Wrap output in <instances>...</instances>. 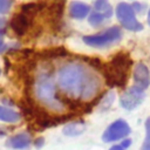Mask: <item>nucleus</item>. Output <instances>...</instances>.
Returning <instances> with one entry per match:
<instances>
[{
	"label": "nucleus",
	"mask_w": 150,
	"mask_h": 150,
	"mask_svg": "<svg viewBox=\"0 0 150 150\" xmlns=\"http://www.w3.org/2000/svg\"><path fill=\"white\" fill-rule=\"evenodd\" d=\"M84 123L83 122H80V121H76V122H71V123H68L64 125L63 128V134L67 135V136H79L81 135L83 131H84Z\"/></svg>",
	"instance_id": "obj_12"
},
{
	"label": "nucleus",
	"mask_w": 150,
	"mask_h": 150,
	"mask_svg": "<svg viewBox=\"0 0 150 150\" xmlns=\"http://www.w3.org/2000/svg\"><path fill=\"white\" fill-rule=\"evenodd\" d=\"M144 100V90L132 86L128 88L120 97V103L121 105L127 109V110H132L136 107H138Z\"/></svg>",
	"instance_id": "obj_7"
},
{
	"label": "nucleus",
	"mask_w": 150,
	"mask_h": 150,
	"mask_svg": "<svg viewBox=\"0 0 150 150\" xmlns=\"http://www.w3.org/2000/svg\"><path fill=\"white\" fill-rule=\"evenodd\" d=\"M32 91L34 98L45 108L55 112L66 110V103L57 93L55 77L50 70L42 69L36 74L32 83Z\"/></svg>",
	"instance_id": "obj_2"
},
{
	"label": "nucleus",
	"mask_w": 150,
	"mask_h": 150,
	"mask_svg": "<svg viewBox=\"0 0 150 150\" xmlns=\"http://www.w3.org/2000/svg\"><path fill=\"white\" fill-rule=\"evenodd\" d=\"M141 150H150V117L145 121V138Z\"/></svg>",
	"instance_id": "obj_15"
},
{
	"label": "nucleus",
	"mask_w": 150,
	"mask_h": 150,
	"mask_svg": "<svg viewBox=\"0 0 150 150\" xmlns=\"http://www.w3.org/2000/svg\"><path fill=\"white\" fill-rule=\"evenodd\" d=\"M109 150H124V148H123L121 144H115V145H112Z\"/></svg>",
	"instance_id": "obj_20"
},
{
	"label": "nucleus",
	"mask_w": 150,
	"mask_h": 150,
	"mask_svg": "<svg viewBox=\"0 0 150 150\" xmlns=\"http://www.w3.org/2000/svg\"><path fill=\"white\" fill-rule=\"evenodd\" d=\"M5 26L2 23H0V53H4L5 50H8V46L5 43Z\"/></svg>",
	"instance_id": "obj_16"
},
{
	"label": "nucleus",
	"mask_w": 150,
	"mask_h": 150,
	"mask_svg": "<svg viewBox=\"0 0 150 150\" xmlns=\"http://www.w3.org/2000/svg\"><path fill=\"white\" fill-rule=\"evenodd\" d=\"M91 12V8L88 4L82 1H71L68 7V13L71 19L75 20H82L86 19L89 13Z\"/></svg>",
	"instance_id": "obj_9"
},
{
	"label": "nucleus",
	"mask_w": 150,
	"mask_h": 150,
	"mask_svg": "<svg viewBox=\"0 0 150 150\" xmlns=\"http://www.w3.org/2000/svg\"><path fill=\"white\" fill-rule=\"evenodd\" d=\"M148 23L150 26V8H149V12H148Z\"/></svg>",
	"instance_id": "obj_21"
},
{
	"label": "nucleus",
	"mask_w": 150,
	"mask_h": 150,
	"mask_svg": "<svg viewBox=\"0 0 150 150\" xmlns=\"http://www.w3.org/2000/svg\"><path fill=\"white\" fill-rule=\"evenodd\" d=\"M2 22H4V21H2V20H1V19H0V23H2Z\"/></svg>",
	"instance_id": "obj_22"
},
{
	"label": "nucleus",
	"mask_w": 150,
	"mask_h": 150,
	"mask_svg": "<svg viewBox=\"0 0 150 150\" xmlns=\"http://www.w3.org/2000/svg\"><path fill=\"white\" fill-rule=\"evenodd\" d=\"M121 145L124 148V149H127V148H129L130 145H131V139L130 138H123L122 139V142H121Z\"/></svg>",
	"instance_id": "obj_19"
},
{
	"label": "nucleus",
	"mask_w": 150,
	"mask_h": 150,
	"mask_svg": "<svg viewBox=\"0 0 150 150\" xmlns=\"http://www.w3.org/2000/svg\"><path fill=\"white\" fill-rule=\"evenodd\" d=\"M57 89L69 100L89 102L94 100L102 88V81L95 70L81 61L62 63L55 75Z\"/></svg>",
	"instance_id": "obj_1"
},
{
	"label": "nucleus",
	"mask_w": 150,
	"mask_h": 150,
	"mask_svg": "<svg viewBox=\"0 0 150 150\" xmlns=\"http://www.w3.org/2000/svg\"><path fill=\"white\" fill-rule=\"evenodd\" d=\"M0 75H1V69H0Z\"/></svg>",
	"instance_id": "obj_23"
},
{
	"label": "nucleus",
	"mask_w": 150,
	"mask_h": 150,
	"mask_svg": "<svg viewBox=\"0 0 150 150\" xmlns=\"http://www.w3.org/2000/svg\"><path fill=\"white\" fill-rule=\"evenodd\" d=\"M12 7V0H0V14H6Z\"/></svg>",
	"instance_id": "obj_17"
},
{
	"label": "nucleus",
	"mask_w": 150,
	"mask_h": 150,
	"mask_svg": "<svg viewBox=\"0 0 150 150\" xmlns=\"http://www.w3.org/2000/svg\"><path fill=\"white\" fill-rule=\"evenodd\" d=\"M134 82L135 86L141 89H146L150 84V71L146 64L137 63L134 69Z\"/></svg>",
	"instance_id": "obj_8"
},
{
	"label": "nucleus",
	"mask_w": 150,
	"mask_h": 150,
	"mask_svg": "<svg viewBox=\"0 0 150 150\" xmlns=\"http://www.w3.org/2000/svg\"><path fill=\"white\" fill-rule=\"evenodd\" d=\"M107 20H108V19H107L104 15H102L101 13H98V12H96V11H91V12L89 13V15H88V22H89V25L93 26V27H100V26H102Z\"/></svg>",
	"instance_id": "obj_14"
},
{
	"label": "nucleus",
	"mask_w": 150,
	"mask_h": 150,
	"mask_svg": "<svg viewBox=\"0 0 150 150\" xmlns=\"http://www.w3.org/2000/svg\"><path fill=\"white\" fill-rule=\"evenodd\" d=\"M43 144H45V138H43V137H38V138L34 141V145H35V148H38V149L42 148Z\"/></svg>",
	"instance_id": "obj_18"
},
{
	"label": "nucleus",
	"mask_w": 150,
	"mask_h": 150,
	"mask_svg": "<svg viewBox=\"0 0 150 150\" xmlns=\"http://www.w3.org/2000/svg\"><path fill=\"white\" fill-rule=\"evenodd\" d=\"M32 143V137L28 132H20L12 137H9L6 141V145L11 149L15 150H23L27 149Z\"/></svg>",
	"instance_id": "obj_10"
},
{
	"label": "nucleus",
	"mask_w": 150,
	"mask_h": 150,
	"mask_svg": "<svg viewBox=\"0 0 150 150\" xmlns=\"http://www.w3.org/2000/svg\"><path fill=\"white\" fill-rule=\"evenodd\" d=\"M130 127L129 124L120 118V120H116L114 121L103 132L102 135V139L103 142L105 143H110V142H116V141H120V139H123L125 138L129 134H130Z\"/></svg>",
	"instance_id": "obj_6"
},
{
	"label": "nucleus",
	"mask_w": 150,
	"mask_h": 150,
	"mask_svg": "<svg viewBox=\"0 0 150 150\" xmlns=\"http://www.w3.org/2000/svg\"><path fill=\"white\" fill-rule=\"evenodd\" d=\"M94 11L101 13L102 15H104L107 19L112 16V6L110 5V2L108 0H95L94 2Z\"/></svg>",
	"instance_id": "obj_13"
},
{
	"label": "nucleus",
	"mask_w": 150,
	"mask_h": 150,
	"mask_svg": "<svg viewBox=\"0 0 150 150\" xmlns=\"http://www.w3.org/2000/svg\"><path fill=\"white\" fill-rule=\"evenodd\" d=\"M130 66H131V60L128 54L125 53L116 54L108 64L102 66V71L104 74L107 83L109 86L123 87L128 81Z\"/></svg>",
	"instance_id": "obj_3"
},
{
	"label": "nucleus",
	"mask_w": 150,
	"mask_h": 150,
	"mask_svg": "<svg viewBox=\"0 0 150 150\" xmlns=\"http://www.w3.org/2000/svg\"><path fill=\"white\" fill-rule=\"evenodd\" d=\"M121 38H122L121 28L117 26H112L101 33L93 34V35H86V36H83L82 40L89 47L105 48V47H109V46L118 42L121 40Z\"/></svg>",
	"instance_id": "obj_4"
},
{
	"label": "nucleus",
	"mask_w": 150,
	"mask_h": 150,
	"mask_svg": "<svg viewBox=\"0 0 150 150\" xmlns=\"http://www.w3.org/2000/svg\"><path fill=\"white\" fill-rule=\"evenodd\" d=\"M0 121L6 123H16L20 121V114L11 108L0 105Z\"/></svg>",
	"instance_id": "obj_11"
},
{
	"label": "nucleus",
	"mask_w": 150,
	"mask_h": 150,
	"mask_svg": "<svg viewBox=\"0 0 150 150\" xmlns=\"http://www.w3.org/2000/svg\"><path fill=\"white\" fill-rule=\"evenodd\" d=\"M116 16L123 28L131 32H139L143 29V25L137 20L132 6L128 2H120L116 7Z\"/></svg>",
	"instance_id": "obj_5"
}]
</instances>
